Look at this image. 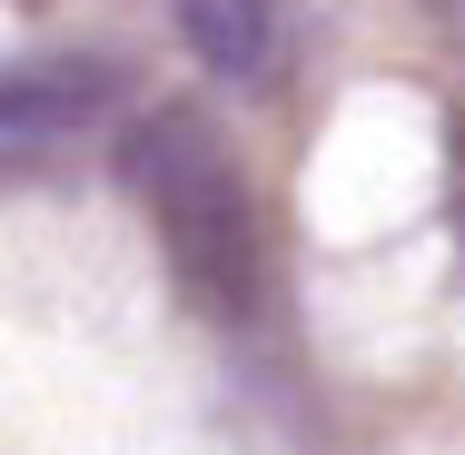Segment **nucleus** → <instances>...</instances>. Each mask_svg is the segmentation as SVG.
<instances>
[{
  "label": "nucleus",
  "instance_id": "obj_2",
  "mask_svg": "<svg viewBox=\"0 0 465 455\" xmlns=\"http://www.w3.org/2000/svg\"><path fill=\"white\" fill-rule=\"evenodd\" d=\"M119 99H129L119 60H20V70H0V179L40 169L60 139L99 129Z\"/></svg>",
  "mask_w": 465,
  "mask_h": 455
},
{
  "label": "nucleus",
  "instance_id": "obj_1",
  "mask_svg": "<svg viewBox=\"0 0 465 455\" xmlns=\"http://www.w3.org/2000/svg\"><path fill=\"white\" fill-rule=\"evenodd\" d=\"M119 179L149 208V238H159L179 297L208 327H248L268 307V228H258V198H248V179H238V159H228L208 109L169 99V109L129 119Z\"/></svg>",
  "mask_w": 465,
  "mask_h": 455
},
{
  "label": "nucleus",
  "instance_id": "obj_3",
  "mask_svg": "<svg viewBox=\"0 0 465 455\" xmlns=\"http://www.w3.org/2000/svg\"><path fill=\"white\" fill-rule=\"evenodd\" d=\"M188 30V50L218 70V80H278L287 60V0H169Z\"/></svg>",
  "mask_w": 465,
  "mask_h": 455
}]
</instances>
